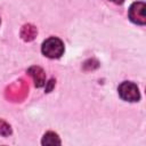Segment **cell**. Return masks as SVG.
<instances>
[{
    "instance_id": "5",
    "label": "cell",
    "mask_w": 146,
    "mask_h": 146,
    "mask_svg": "<svg viewBox=\"0 0 146 146\" xmlns=\"http://www.w3.org/2000/svg\"><path fill=\"white\" fill-rule=\"evenodd\" d=\"M35 34H36L35 27H34L33 25H30V24L24 25L23 29H22V32H21V35H22V38H23L25 41H31V40H33L34 36H35Z\"/></svg>"
},
{
    "instance_id": "3",
    "label": "cell",
    "mask_w": 146,
    "mask_h": 146,
    "mask_svg": "<svg viewBox=\"0 0 146 146\" xmlns=\"http://www.w3.org/2000/svg\"><path fill=\"white\" fill-rule=\"evenodd\" d=\"M145 9H146V6L143 1L133 2L129 8V18L131 19V22L139 25H144L146 23Z\"/></svg>"
},
{
    "instance_id": "2",
    "label": "cell",
    "mask_w": 146,
    "mask_h": 146,
    "mask_svg": "<svg viewBox=\"0 0 146 146\" xmlns=\"http://www.w3.org/2000/svg\"><path fill=\"white\" fill-rule=\"evenodd\" d=\"M117 91H119L120 97L127 102H138L140 98V94H139V89L137 84L130 81L122 82L119 86Z\"/></svg>"
},
{
    "instance_id": "9",
    "label": "cell",
    "mask_w": 146,
    "mask_h": 146,
    "mask_svg": "<svg viewBox=\"0 0 146 146\" xmlns=\"http://www.w3.org/2000/svg\"><path fill=\"white\" fill-rule=\"evenodd\" d=\"M0 23H1V21H0Z\"/></svg>"
},
{
    "instance_id": "6",
    "label": "cell",
    "mask_w": 146,
    "mask_h": 146,
    "mask_svg": "<svg viewBox=\"0 0 146 146\" xmlns=\"http://www.w3.org/2000/svg\"><path fill=\"white\" fill-rule=\"evenodd\" d=\"M60 139L55 132H47L42 138V145H59Z\"/></svg>"
},
{
    "instance_id": "4",
    "label": "cell",
    "mask_w": 146,
    "mask_h": 146,
    "mask_svg": "<svg viewBox=\"0 0 146 146\" xmlns=\"http://www.w3.org/2000/svg\"><path fill=\"white\" fill-rule=\"evenodd\" d=\"M29 73L33 76L36 87H42L44 84V73L40 67H31L29 70Z\"/></svg>"
},
{
    "instance_id": "1",
    "label": "cell",
    "mask_w": 146,
    "mask_h": 146,
    "mask_svg": "<svg viewBox=\"0 0 146 146\" xmlns=\"http://www.w3.org/2000/svg\"><path fill=\"white\" fill-rule=\"evenodd\" d=\"M41 50L42 54L49 58H59L64 54V43L60 39L51 36L42 43Z\"/></svg>"
},
{
    "instance_id": "7",
    "label": "cell",
    "mask_w": 146,
    "mask_h": 146,
    "mask_svg": "<svg viewBox=\"0 0 146 146\" xmlns=\"http://www.w3.org/2000/svg\"><path fill=\"white\" fill-rule=\"evenodd\" d=\"M0 133L2 136H8L11 133V129H10V125L8 123H6L5 121L0 120Z\"/></svg>"
},
{
    "instance_id": "8",
    "label": "cell",
    "mask_w": 146,
    "mask_h": 146,
    "mask_svg": "<svg viewBox=\"0 0 146 146\" xmlns=\"http://www.w3.org/2000/svg\"><path fill=\"white\" fill-rule=\"evenodd\" d=\"M111 1H113L114 3H122L124 0H111Z\"/></svg>"
}]
</instances>
